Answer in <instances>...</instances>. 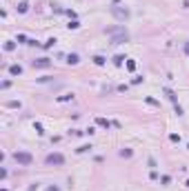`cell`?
<instances>
[{
  "label": "cell",
  "mask_w": 189,
  "mask_h": 191,
  "mask_svg": "<svg viewBox=\"0 0 189 191\" xmlns=\"http://www.w3.org/2000/svg\"><path fill=\"white\" fill-rule=\"evenodd\" d=\"M9 74H11V76H20V74H22V67H20V65H11V67H9Z\"/></svg>",
  "instance_id": "6"
},
{
  "label": "cell",
  "mask_w": 189,
  "mask_h": 191,
  "mask_svg": "<svg viewBox=\"0 0 189 191\" xmlns=\"http://www.w3.org/2000/svg\"><path fill=\"white\" fill-rule=\"evenodd\" d=\"M185 53L189 56V42H185Z\"/></svg>",
  "instance_id": "16"
},
{
  "label": "cell",
  "mask_w": 189,
  "mask_h": 191,
  "mask_svg": "<svg viewBox=\"0 0 189 191\" xmlns=\"http://www.w3.org/2000/svg\"><path fill=\"white\" fill-rule=\"evenodd\" d=\"M96 122H98L100 127H105V129H109V120H105V118H98Z\"/></svg>",
  "instance_id": "10"
},
{
  "label": "cell",
  "mask_w": 189,
  "mask_h": 191,
  "mask_svg": "<svg viewBox=\"0 0 189 191\" xmlns=\"http://www.w3.org/2000/svg\"><path fill=\"white\" fill-rule=\"evenodd\" d=\"M120 156H122V158H129V156H131V151H129V149H122Z\"/></svg>",
  "instance_id": "14"
},
{
  "label": "cell",
  "mask_w": 189,
  "mask_h": 191,
  "mask_svg": "<svg viewBox=\"0 0 189 191\" xmlns=\"http://www.w3.org/2000/svg\"><path fill=\"white\" fill-rule=\"evenodd\" d=\"M67 62H69V65H78V62H80V56H78V53H69Z\"/></svg>",
  "instance_id": "7"
},
{
  "label": "cell",
  "mask_w": 189,
  "mask_h": 191,
  "mask_svg": "<svg viewBox=\"0 0 189 191\" xmlns=\"http://www.w3.org/2000/svg\"><path fill=\"white\" fill-rule=\"evenodd\" d=\"M122 60H125L122 56H116V58H113V65H122Z\"/></svg>",
  "instance_id": "13"
},
{
  "label": "cell",
  "mask_w": 189,
  "mask_h": 191,
  "mask_svg": "<svg viewBox=\"0 0 189 191\" xmlns=\"http://www.w3.org/2000/svg\"><path fill=\"white\" fill-rule=\"evenodd\" d=\"M47 191H60V189H58L56 184H51V187H49V189H47Z\"/></svg>",
  "instance_id": "15"
},
{
  "label": "cell",
  "mask_w": 189,
  "mask_h": 191,
  "mask_svg": "<svg viewBox=\"0 0 189 191\" xmlns=\"http://www.w3.org/2000/svg\"><path fill=\"white\" fill-rule=\"evenodd\" d=\"M165 96H167V98L171 100L173 105H178V102H176V96H173V91H171V89H165Z\"/></svg>",
  "instance_id": "8"
},
{
  "label": "cell",
  "mask_w": 189,
  "mask_h": 191,
  "mask_svg": "<svg viewBox=\"0 0 189 191\" xmlns=\"http://www.w3.org/2000/svg\"><path fill=\"white\" fill-rule=\"evenodd\" d=\"M127 69H129V71H134V69H136V62H134V60H129V62H127Z\"/></svg>",
  "instance_id": "12"
},
{
  "label": "cell",
  "mask_w": 189,
  "mask_h": 191,
  "mask_svg": "<svg viewBox=\"0 0 189 191\" xmlns=\"http://www.w3.org/2000/svg\"><path fill=\"white\" fill-rule=\"evenodd\" d=\"M14 160H16L20 167H29L34 162V156H31L29 151H16V153H14Z\"/></svg>",
  "instance_id": "2"
},
{
  "label": "cell",
  "mask_w": 189,
  "mask_h": 191,
  "mask_svg": "<svg viewBox=\"0 0 189 191\" xmlns=\"http://www.w3.org/2000/svg\"><path fill=\"white\" fill-rule=\"evenodd\" d=\"M111 13L116 18H118V20H127L129 18V9H120V7H113L111 9Z\"/></svg>",
  "instance_id": "4"
},
{
  "label": "cell",
  "mask_w": 189,
  "mask_h": 191,
  "mask_svg": "<svg viewBox=\"0 0 189 191\" xmlns=\"http://www.w3.org/2000/svg\"><path fill=\"white\" fill-rule=\"evenodd\" d=\"M31 65H34V67H40V69H45V67H51V60H49V58H38V60H34Z\"/></svg>",
  "instance_id": "5"
},
{
  "label": "cell",
  "mask_w": 189,
  "mask_h": 191,
  "mask_svg": "<svg viewBox=\"0 0 189 191\" xmlns=\"http://www.w3.org/2000/svg\"><path fill=\"white\" fill-rule=\"evenodd\" d=\"M78 153H87V151H91V144H82V147H78Z\"/></svg>",
  "instance_id": "9"
},
{
  "label": "cell",
  "mask_w": 189,
  "mask_h": 191,
  "mask_svg": "<svg viewBox=\"0 0 189 191\" xmlns=\"http://www.w3.org/2000/svg\"><path fill=\"white\" fill-rule=\"evenodd\" d=\"M45 162L49 167H62L65 165V156H62V153H49V156L45 158Z\"/></svg>",
  "instance_id": "3"
},
{
  "label": "cell",
  "mask_w": 189,
  "mask_h": 191,
  "mask_svg": "<svg viewBox=\"0 0 189 191\" xmlns=\"http://www.w3.org/2000/svg\"><path fill=\"white\" fill-rule=\"evenodd\" d=\"M107 33L111 36V42L113 45H122V42H127L129 33L125 27H113V29H107Z\"/></svg>",
  "instance_id": "1"
},
{
  "label": "cell",
  "mask_w": 189,
  "mask_h": 191,
  "mask_svg": "<svg viewBox=\"0 0 189 191\" xmlns=\"http://www.w3.org/2000/svg\"><path fill=\"white\" fill-rule=\"evenodd\" d=\"M94 62H96V65H105V58H103V56H96Z\"/></svg>",
  "instance_id": "11"
}]
</instances>
